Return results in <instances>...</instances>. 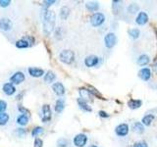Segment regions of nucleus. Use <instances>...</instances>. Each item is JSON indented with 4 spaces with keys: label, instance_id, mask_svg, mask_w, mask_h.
<instances>
[{
    "label": "nucleus",
    "instance_id": "1",
    "mask_svg": "<svg viewBox=\"0 0 157 147\" xmlns=\"http://www.w3.org/2000/svg\"><path fill=\"white\" fill-rule=\"evenodd\" d=\"M41 21H42V31L45 36H50V33L55 28L56 24V14L52 10L44 9L42 10L41 14Z\"/></svg>",
    "mask_w": 157,
    "mask_h": 147
},
{
    "label": "nucleus",
    "instance_id": "2",
    "mask_svg": "<svg viewBox=\"0 0 157 147\" xmlns=\"http://www.w3.org/2000/svg\"><path fill=\"white\" fill-rule=\"evenodd\" d=\"M34 42H36V39H34L33 36H25L15 42V46L18 49H27V48L32 47L34 44Z\"/></svg>",
    "mask_w": 157,
    "mask_h": 147
},
{
    "label": "nucleus",
    "instance_id": "3",
    "mask_svg": "<svg viewBox=\"0 0 157 147\" xmlns=\"http://www.w3.org/2000/svg\"><path fill=\"white\" fill-rule=\"evenodd\" d=\"M59 60L66 65H71L75 61V53L69 49H64L59 53Z\"/></svg>",
    "mask_w": 157,
    "mask_h": 147
},
{
    "label": "nucleus",
    "instance_id": "4",
    "mask_svg": "<svg viewBox=\"0 0 157 147\" xmlns=\"http://www.w3.org/2000/svg\"><path fill=\"white\" fill-rule=\"evenodd\" d=\"M105 22V15L101 12H96L93 13L92 16L90 17V24L92 27H100L103 23Z\"/></svg>",
    "mask_w": 157,
    "mask_h": 147
},
{
    "label": "nucleus",
    "instance_id": "5",
    "mask_svg": "<svg viewBox=\"0 0 157 147\" xmlns=\"http://www.w3.org/2000/svg\"><path fill=\"white\" fill-rule=\"evenodd\" d=\"M52 118V111L50 105L44 104L41 107V112H40V119L42 123H47L51 120Z\"/></svg>",
    "mask_w": 157,
    "mask_h": 147
},
{
    "label": "nucleus",
    "instance_id": "6",
    "mask_svg": "<svg viewBox=\"0 0 157 147\" xmlns=\"http://www.w3.org/2000/svg\"><path fill=\"white\" fill-rule=\"evenodd\" d=\"M26 80V76L25 74L21 71H17L12 74V76L10 77L9 81L11 83H13L14 85H21L22 82L25 81Z\"/></svg>",
    "mask_w": 157,
    "mask_h": 147
},
{
    "label": "nucleus",
    "instance_id": "7",
    "mask_svg": "<svg viewBox=\"0 0 157 147\" xmlns=\"http://www.w3.org/2000/svg\"><path fill=\"white\" fill-rule=\"evenodd\" d=\"M13 29V22L7 17L0 18V31L4 32H11Z\"/></svg>",
    "mask_w": 157,
    "mask_h": 147
},
{
    "label": "nucleus",
    "instance_id": "8",
    "mask_svg": "<svg viewBox=\"0 0 157 147\" xmlns=\"http://www.w3.org/2000/svg\"><path fill=\"white\" fill-rule=\"evenodd\" d=\"M73 143L76 147H85L87 143V136L85 134H78L73 139Z\"/></svg>",
    "mask_w": 157,
    "mask_h": 147
},
{
    "label": "nucleus",
    "instance_id": "9",
    "mask_svg": "<svg viewBox=\"0 0 157 147\" xmlns=\"http://www.w3.org/2000/svg\"><path fill=\"white\" fill-rule=\"evenodd\" d=\"M117 43V36L114 32H108L104 37V44L108 49L113 48Z\"/></svg>",
    "mask_w": 157,
    "mask_h": 147
},
{
    "label": "nucleus",
    "instance_id": "10",
    "mask_svg": "<svg viewBox=\"0 0 157 147\" xmlns=\"http://www.w3.org/2000/svg\"><path fill=\"white\" fill-rule=\"evenodd\" d=\"M129 131H130V126L128 124H125V123L118 125L115 127V134L119 137H124V136L128 135L129 134Z\"/></svg>",
    "mask_w": 157,
    "mask_h": 147
},
{
    "label": "nucleus",
    "instance_id": "11",
    "mask_svg": "<svg viewBox=\"0 0 157 147\" xmlns=\"http://www.w3.org/2000/svg\"><path fill=\"white\" fill-rule=\"evenodd\" d=\"M51 88H52L53 92L55 93L57 96H59V97H62L64 94H65V92H66L65 86H64L63 83L60 82V81H56V82L52 83Z\"/></svg>",
    "mask_w": 157,
    "mask_h": 147
},
{
    "label": "nucleus",
    "instance_id": "12",
    "mask_svg": "<svg viewBox=\"0 0 157 147\" xmlns=\"http://www.w3.org/2000/svg\"><path fill=\"white\" fill-rule=\"evenodd\" d=\"M2 91L6 96H12L16 93L17 89H16V87H15V85H13V83H11L9 81V82H5L2 85Z\"/></svg>",
    "mask_w": 157,
    "mask_h": 147
},
{
    "label": "nucleus",
    "instance_id": "13",
    "mask_svg": "<svg viewBox=\"0 0 157 147\" xmlns=\"http://www.w3.org/2000/svg\"><path fill=\"white\" fill-rule=\"evenodd\" d=\"M28 73L31 77H36V78L44 77V75H45L44 70H42V69H40V68H36V67H29L28 69Z\"/></svg>",
    "mask_w": 157,
    "mask_h": 147
},
{
    "label": "nucleus",
    "instance_id": "14",
    "mask_svg": "<svg viewBox=\"0 0 157 147\" xmlns=\"http://www.w3.org/2000/svg\"><path fill=\"white\" fill-rule=\"evenodd\" d=\"M99 63V58L95 55H90V56H86L85 59V65L88 68H92V67H95L98 65Z\"/></svg>",
    "mask_w": 157,
    "mask_h": 147
},
{
    "label": "nucleus",
    "instance_id": "15",
    "mask_svg": "<svg viewBox=\"0 0 157 147\" xmlns=\"http://www.w3.org/2000/svg\"><path fill=\"white\" fill-rule=\"evenodd\" d=\"M137 75H139L140 80L147 81H149L151 77V70L149 68H142L139 71Z\"/></svg>",
    "mask_w": 157,
    "mask_h": 147
},
{
    "label": "nucleus",
    "instance_id": "16",
    "mask_svg": "<svg viewBox=\"0 0 157 147\" xmlns=\"http://www.w3.org/2000/svg\"><path fill=\"white\" fill-rule=\"evenodd\" d=\"M148 15L145 12H140L137 14V16L136 18V23L139 24V26H144L148 22Z\"/></svg>",
    "mask_w": 157,
    "mask_h": 147
},
{
    "label": "nucleus",
    "instance_id": "17",
    "mask_svg": "<svg viewBox=\"0 0 157 147\" xmlns=\"http://www.w3.org/2000/svg\"><path fill=\"white\" fill-rule=\"evenodd\" d=\"M77 103H78V108H80L81 110H82L83 112H91V111H92L91 107H90V105H88L87 101L82 99L81 97H80V98H78V99H77Z\"/></svg>",
    "mask_w": 157,
    "mask_h": 147
},
{
    "label": "nucleus",
    "instance_id": "18",
    "mask_svg": "<svg viewBox=\"0 0 157 147\" xmlns=\"http://www.w3.org/2000/svg\"><path fill=\"white\" fill-rule=\"evenodd\" d=\"M64 109H65V99L64 98H58V99L56 100L55 102V106H54V111H55L56 113H58V114H60V113H62L64 111Z\"/></svg>",
    "mask_w": 157,
    "mask_h": 147
},
{
    "label": "nucleus",
    "instance_id": "19",
    "mask_svg": "<svg viewBox=\"0 0 157 147\" xmlns=\"http://www.w3.org/2000/svg\"><path fill=\"white\" fill-rule=\"evenodd\" d=\"M29 117L23 114H20L16 119V123L20 126H26L29 124Z\"/></svg>",
    "mask_w": 157,
    "mask_h": 147
},
{
    "label": "nucleus",
    "instance_id": "20",
    "mask_svg": "<svg viewBox=\"0 0 157 147\" xmlns=\"http://www.w3.org/2000/svg\"><path fill=\"white\" fill-rule=\"evenodd\" d=\"M78 93H80L82 99L86 100V101H87L88 99H90V98L92 97L91 93L88 91V89H87V88H86V87L78 88Z\"/></svg>",
    "mask_w": 157,
    "mask_h": 147
},
{
    "label": "nucleus",
    "instance_id": "21",
    "mask_svg": "<svg viewBox=\"0 0 157 147\" xmlns=\"http://www.w3.org/2000/svg\"><path fill=\"white\" fill-rule=\"evenodd\" d=\"M55 80H56V75H55V73L52 71H47L43 77V81L46 83H52Z\"/></svg>",
    "mask_w": 157,
    "mask_h": 147
},
{
    "label": "nucleus",
    "instance_id": "22",
    "mask_svg": "<svg viewBox=\"0 0 157 147\" xmlns=\"http://www.w3.org/2000/svg\"><path fill=\"white\" fill-rule=\"evenodd\" d=\"M149 62H150V58L148 55H146V54H141L136 60L137 65H140V66H146Z\"/></svg>",
    "mask_w": 157,
    "mask_h": 147
},
{
    "label": "nucleus",
    "instance_id": "23",
    "mask_svg": "<svg viewBox=\"0 0 157 147\" xmlns=\"http://www.w3.org/2000/svg\"><path fill=\"white\" fill-rule=\"evenodd\" d=\"M141 105H142V102L141 100H139V99H131L128 102V106H129V108L132 110L139 109V108L141 107Z\"/></svg>",
    "mask_w": 157,
    "mask_h": 147
},
{
    "label": "nucleus",
    "instance_id": "24",
    "mask_svg": "<svg viewBox=\"0 0 157 147\" xmlns=\"http://www.w3.org/2000/svg\"><path fill=\"white\" fill-rule=\"evenodd\" d=\"M86 10H88L90 12H94L96 13V11L99 9V3L95 2V1H90V2H86Z\"/></svg>",
    "mask_w": 157,
    "mask_h": 147
},
{
    "label": "nucleus",
    "instance_id": "25",
    "mask_svg": "<svg viewBox=\"0 0 157 147\" xmlns=\"http://www.w3.org/2000/svg\"><path fill=\"white\" fill-rule=\"evenodd\" d=\"M87 89H88V91H90V92L91 93V95H92V96H94V97L98 98V99L105 100L104 96H103V95L101 94V93L96 89L95 87H93V86H91V85H88V86H87Z\"/></svg>",
    "mask_w": 157,
    "mask_h": 147
},
{
    "label": "nucleus",
    "instance_id": "26",
    "mask_svg": "<svg viewBox=\"0 0 157 147\" xmlns=\"http://www.w3.org/2000/svg\"><path fill=\"white\" fill-rule=\"evenodd\" d=\"M70 8L68 6H63L60 9V12H59V16H60L61 20H67L70 16Z\"/></svg>",
    "mask_w": 157,
    "mask_h": 147
},
{
    "label": "nucleus",
    "instance_id": "27",
    "mask_svg": "<svg viewBox=\"0 0 157 147\" xmlns=\"http://www.w3.org/2000/svg\"><path fill=\"white\" fill-rule=\"evenodd\" d=\"M132 130H134L135 132L139 134H141L144 132V126L141 124L140 122H136L132 124Z\"/></svg>",
    "mask_w": 157,
    "mask_h": 147
},
{
    "label": "nucleus",
    "instance_id": "28",
    "mask_svg": "<svg viewBox=\"0 0 157 147\" xmlns=\"http://www.w3.org/2000/svg\"><path fill=\"white\" fill-rule=\"evenodd\" d=\"M153 120H154V116H153V115L147 114V115H145V116L141 119V124L144 125V126H149L152 124V122H153Z\"/></svg>",
    "mask_w": 157,
    "mask_h": 147
},
{
    "label": "nucleus",
    "instance_id": "29",
    "mask_svg": "<svg viewBox=\"0 0 157 147\" xmlns=\"http://www.w3.org/2000/svg\"><path fill=\"white\" fill-rule=\"evenodd\" d=\"M10 121V116L8 113L4 112V113H0V126H6Z\"/></svg>",
    "mask_w": 157,
    "mask_h": 147
},
{
    "label": "nucleus",
    "instance_id": "30",
    "mask_svg": "<svg viewBox=\"0 0 157 147\" xmlns=\"http://www.w3.org/2000/svg\"><path fill=\"white\" fill-rule=\"evenodd\" d=\"M127 11L130 14H139L140 13V6L136 3H132L130 4L127 8Z\"/></svg>",
    "mask_w": 157,
    "mask_h": 147
},
{
    "label": "nucleus",
    "instance_id": "31",
    "mask_svg": "<svg viewBox=\"0 0 157 147\" xmlns=\"http://www.w3.org/2000/svg\"><path fill=\"white\" fill-rule=\"evenodd\" d=\"M43 127L42 126H36V127H33V129L32 130V136L33 137H36L39 136L40 134H43Z\"/></svg>",
    "mask_w": 157,
    "mask_h": 147
},
{
    "label": "nucleus",
    "instance_id": "32",
    "mask_svg": "<svg viewBox=\"0 0 157 147\" xmlns=\"http://www.w3.org/2000/svg\"><path fill=\"white\" fill-rule=\"evenodd\" d=\"M56 145L57 147H69L70 145V142L67 138H64V137H61V138H59L56 142Z\"/></svg>",
    "mask_w": 157,
    "mask_h": 147
},
{
    "label": "nucleus",
    "instance_id": "33",
    "mask_svg": "<svg viewBox=\"0 0 157 147\" xmlns=\"http://www.w3.org/2000/svg\"><path fill=\"white\" fill-rule=\"evenodd\" d=\"M129 36L132 38V39H137L140 36V31L139 28H132L129 31Z\"/></svg>",
    "mask_w": 157,
    "mask_h": 147
},
{
    "label": "nucleus",
    "instance_id": "34",
    "mask_svg": "<svg viewBox=\"0 0 157 147\" xmlns=\"http://www.w3.org/2000/svg\"><path fill=\"white\" fill-rule=\"evenodd\" d=\"M18 110H19V112L21 113V114H23V115H27V116H31V112H29V109H27L26 107H24L23 105H21V104H19L18 105Z\"/></svg>",
    "mask_w": 157,
    "mask_h": 147
},
{
    "label": "nucleus",
    "instance_id": "35",
    "mask_svg": "<svg viewBox=\"0 0 157 147\" xmlns=\"http://www.w3.org/2000/svg\"><path fill=\"white\" fill-rule=\"evenodd\" d=\"M16 134L19 137H24L27 134V130L25 129H23V127H19V129H17V130H16Z\"/></svg>",
    "mask_w": 157,
    "mask_h": 147
},
{
    "label": "nucleus",
    "instance_id": "36",
    "mask_svg": "<svg viewBox=\"0 0 157 147\" xmlns=\"http://www.w3.org/2000/svg\"><path fill=\"white\" fill-rule=\"evenodd\" d=\"M33 147H43V140L39 137H36L33 141Z\"/></svg>",
    "mask_w": 157,
    "mask_h": 147
},
{
    "label": "nucleus",
    "instance_id": "37",
    "mask_svg": "<svg viewBox=\"0 0 157 147\" xmlns=\"http://www.w3.org/2000/svg\"><path fill=\"white\" fill-rule=\"evenodd\" d=\"M7 102L2 99H0V113H4L7 109Z\"/></svg>",
    "mask_w": 157,
    "mask_h": 147
},
{
    "label": "nucleus",
    "instance_id": "38",
    "mask_svg": "<svg viewBox=\"0 0 157 147\" xmlns=\"http://www.w3.org/2000/svg\"><path fill=\"white\" fill-rule=\"evenodd\" d=\"M55 3H56L55 0H45V1H43V8L48 9V7H50L51 5L55 4Z\"/></svg>",
    "mask_w": 157,
    "mask_h": 147
},
{
    "label": "nucleus",
    "instance_id": "39",
    "mask_svg": "<svg viewBox=\"0 0 157 147\" xmlns=\"http://www.w3.org/2000/svg\"><path fill=\"white\" fill-rule=\"evenodd\" d=\"M10 4H11L10 0H0V7L2 8H7Z\"/></svg>",
    "mask_w": 157,
    "mask_h": 147
},
{
    "label": "nucleus",
    "instance_id": "40",
    "mask_svg": "<svg viewBox=\"0 0 157 147\" xmlns=\"http://www.w3.org/2000/svg\"><path fill=\"white\" fill-rule=\"evenodd\" d=\"M132 147H148V144H147L145 141H137Z\"/></svg>",
    "mask_w": 157,
    "mask_h": 147
},
{
    "label": "nucleus",
    "instance_id": "41",
    "mask_svg": "<svg viewBox=\"0 0 157 147\" xmlns=\"http://www.w3.org/2000/svg\"><path fill=\"white\" fill-rule=\"evenodd\" d=\"M61 32H62V28H61V27L57 28V29L55 31V37H56V38H61V37H62L63 33H62Z\"/></svg>",
    "mask_w": 157,
    "mask_h": 147
},
{
    "label": "nucleus",
    "instance_id": "42",
    "mask_svg": "<svg viewBox=\"0 0 157 147\" xmlns=\"http://www.w3.org/2000/svg\"><path fill=\"white\" fill-rule=\"evenodd\" d=\"M98 115H99V117H101V118H104V119H106V118H109V117H110V115L108 114L107 112L102 111V110L98 112Z\"/></svg>",
    "mask_w": 157,
    "mask_h": 147
},
{
    "label": "nucleus",
    "instance_id": "43",
    "mask_svg": "<svg viewBox=\"0 0 157 147\" xmlns=\"http://www.w3.org/2000/svg\"><path fill=\"white\" fill-rule=\"evenodd\" d=\"M153 69H154V71L157 73V58L155 59V61H154V64H153Z\"/></svg>",
    "mask_w": 157,
    "mask_h": 147
},
{
    "label": "nucleus",
    "instance_id": "44",
    "mask_svg": "<svg viewBox=\"0 0 157 147\" xmlns=\"http://www.w3.org/2000/svg\"><path fill=\"white\" fill-rule=\"evenodd\" d=\"M90 147H98V146H96L95 144H91V145H90Z\"/></svg>",
    "mask_w": 157,
    "mask_h": 147
},
{
    "label": "nucleus",
    "instance_id": "45",
    "mask_svg": "<svg viewBox=\"0 0 157 147\" xmlns=\"http://www.w3.org/2000/svg\"><path fill=\"white\" fill-rule=\"evenodd\" d=\"M155 33H156V38H157V28H155Z\"/></svg>",
    "mask_w": 157,
    "mask_h": 147
}]
</instances>
